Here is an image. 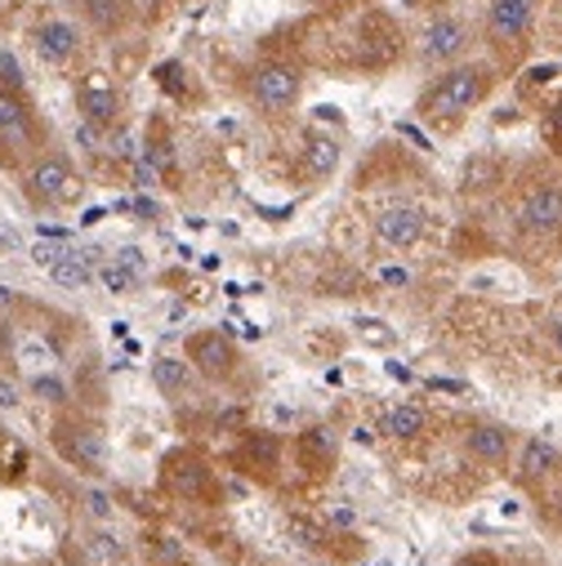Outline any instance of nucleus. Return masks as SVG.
<instances>
[{"label": "nucleus", "instance_id": "nucleus-1", "mask_svg": "<svg viewBox=\"0 0 562 566\" xmlns=\"http://www.w3.org/2000/svg\"><path fill=\"white\" fill-rule=\"evenodd\" d=\"M496 90V67L491 63H451L425 94H419L415 112L429 125H456L473 107H482Z\"/></svg>", "mask_w": 562, "mask_h": 566}, {"label": "nucleus", "instance_id": "nucleus-2", "mask_svg": "<svg viewBox=\"0 0 562 566\" xmlns=\"http://www.w3.org/2000/svg\"><path fill=\"white\" fill-rule=\"evenodd\" d=\"M246 94L263 116H287L304 98V72L287 59H263V63L250 67Z\"/></svg>", "mask_w": 562, "mask_h": 566}, {"label": "nucleus", "instance_id": "nucleus-3", "mask_svg": "<svg viewBox=\"0 0 562 566\" xmlns=\"http://www.w3.org/2000/svg\"><path fill=\"white\" fill-rule=\"evenodd\" d=\"M23 192L37 210H59V206H72L81 197V179H76V170L63 153H37L28 161Z\"/></svg>", "mask_w": 562, "mask_h": 566}, {"label": "nucleus", "instance_id": "nucleus-4", "mask_svg": "<svg viewBox=\"0 0 562 566\" xmlns=\"http://www.w3.org/2000/svg\"><path fill=\"white\" fill-rule=\"evenodd\" d=\"M535 14H540V0H487V41L496 54L513 59L527 50L531 32H535Z\"/></svg>", "mask_w": 562, "mask_h": 566}, {"label": "nucleus", "instance_id": "nucleus-5", "mask_svg": "<svg viewBox=\"0 0 562 566\" xmlns=\"http://www.w3.org/2000/svg\"><path fill=\"white\" fill-rule=\"evenodd\" d=\"M37 144H41V125H37L28 98L19 90L0 85V157L10 166H23L37 157Z\"/></svg>", "mask_w": 562, "mask_h": 566}, {"label": "nucleus", "instance_id": "nucleus-6", "mask_svg": "<svg viewBox=\"0 0 562 566\" xmlns=\"http://www.w3.org/2000/svg\"><path fill=\"white\" fill-rule=\"evenodd\" d=\"M54 447L59 455L72 464V469H85V473H98L107 464V438L94 419L85 415H72V419H59L54 423Z\"/></svg>", "mask_w": 562, "mask_h": 566}, {"label": "nucleus", "instance_id": "nucleus-7", "mask_svg": "<svg viewBox=\"0 0 562 566\" xmlns=\"http://www.w3.org/2000/svg\"><path fill=\"white\" fill-rule=\"evenodd\" d=\"M469 45H473V28L456 14H438L425 28V36H419V59H425L429 67H451L469 54Z\"/></svg>", "mask_w": 562, "mask_h": 566}, {"label": "nucleus", "instance_id": "nucleus-8", "mask_svg": "<svg viewBox=\"0 0 562 566\" xmlns=\"http://www.w3.org/2000/svg\"><path fill=\"white\" fill-rule=\"evenodd\" d=\"M188 366L210 384H228L237 375L241 357L223 331H197V335H188Z\"/></svg>", "mask_w": 562, "mask_h": 566}, {"label": "nucleus", "instance_id": "nucleus-9", "mask_svg": "<svg viewBox=\"0 0 562 566\" xmlns=\"http://www.w3.org/2000/svg\"><path fill=\"white\" fill-rule=\"evenodd\" d=\"M76 112L85 125H98V129H112L121 120V90L112 85L107 72H85L76 81Z\"/></svg>", "mask_w": 562, "mask_h": 566}, {"label": "nucleus", "instance_id": "nucleus-10", "mask_svg": "<svg viewBox=\"0 0 562 566\" xmlns=\"http://www.w3.org/2000/svg\"><path fill=\"white\" fill-rule=\"evenodd\" d=\"M81 28L72 23V19H45V23H37L32 28V50H37V59L41 63H50V67H67L76 54H81Z\"/></svg>", "mask_w": 562, "mask_h": 566}, {"label": "nucleus", "instance_id": "nucleus-11", "mask_svg": "<svg viewBox=\"0 0 562 566\" xmlns=\"http://www.w3.org/2000/svg\"><path fill=\"white\" fill-rule=\"evenodd\" d=\"M425 210L419 206H388L375 214V237L388 245V250H415L419 241H425Z\"/></svg>", "mask_w": 562, "mask_h": 566}, {"label": "nucleus", "instance_id": "nucleus-12", "mask_svg": "<svg viewBox=\"0 0 562 566\" xmlns=\"http://www.w3.org/2000/svg\"><path fill=\"white\" fill-rule=\"evenodd\" d=\"M162 478H166V486H170L179 500H201V495L210 491V464H206V455H197V451H188V447L166 455Z\"/></svg>", "mask_w": 562, "mask_h": 566}, {"label": "nucleus", "instance_id": "nucleus-13", "mask_svg": "<svg viewBox=\"0 0 562 566\" xmlns=\"http://www.w3.org/2000/svg\"><path fill=\"white\" fill-rule=\"evenodd\" d=\"M465 451H469V460L500 469L513 455V433L504 429V423H473V429L465 433Z\"/></svg>", "mask_w": 562, "mask_h": 566}, {"label": "nucleus", "instance_id": "nucleus-14", "mask_svg": "<svg viewBox=\"0 0 562 566\" xmlns=\"http://www.w3.org/2000/svg\"><path fill=\"white\" fill-rule=\"evenodd\" d=\"M522 232H553L562 228V188H531L518 206Z\"/></svg>", "mask_w": 562, "mask_h": 566}, {"label": "nucleus", "instance_id": "nucleus-15", "mask_svg": "<svg viewBox=\"0 0 562 566\" xmlns=\"http://www.w3.org/2000/svg\"><path fill=\"white\" fill-rule=\"evenodd\" d=\"M340 161H344L340 138H331V134H309V138H304L300 170H304V179H309V184H322V179H331V175L340 170Z\"/></svg>", "mask_w": 562, "mask_h": 566}, {"label": "nucleus", "instance_id": "nucleus-16", "mask_svg": "<svg viewBox=\"0 0 562 566\" xmlns=\"http://www.w3.org/2000/svg\"><path fill=\"white\" fill-rule=\"evenodd\" d=\"M81 14L94 32L103 36H121L134 23V0H81Z\"/></svg>", "mask_w": 562, "mask_h": 566}, {"label": "nucleus", "instance_id": "nucleus-17", "mask_svg": "<svg viewBox=\"0 0 562 566\" xmlns=\"http://www.w3.org/2000/svg\"><path fill=\"white\" fill-rule=\"evenodd\" d=\"M379 429H384L393 442H419V438L429 433V410L419 406V401H397V406L384 415Z\"/></svg>", "mask_w": 562, "mask_h": 566}, {"label": "nucleus", "instance_id": "nucleus-18", "mask_svg": "<svg viewBox=\"0 0 562 566\" xmlns=\"http://www.w3.org/2000/svg\"><path fill=\"white\" fill-rule=\"evenodd\" d=\"M192 375L197 370L188 366V357H157L153 361V384L166 401H184L192 392Z\"/></svg>", "mask_w": 562, "mask_h": 566}, {"label": "nucleus", "instance_id": "nucleus-19", "mask_svg": "<svg viewBox=\"0 0 562 566\" xmlns=\"http://www.w3.org/2000/svg\"><path fill=\"white\" fill-rule=\"evenodd\" d=\"M237 464H246V473H259V478H272L277 473V438L268 433H250Z\"/></svg>", "mask_w": 562, "mask_h": 566}, {"label": "nucleus", "instance_id": "nucleus-20", "mask_svg": "<svg viewBox=\"0 0 562 566\" xmlns=\"http://www.w3.org/2000/svg\"><path fill=\"white\" fill-rule=\"evenodd\" d=\"M553 469H558V451H553L549 442L531 438V442L522 447V455H518V482H540V478H549Z\"/></svg>", "mask_w": 562, "mask_h": 566}, {"label": "nucleus", "instance_id": "nucleus-21", "mask_svg": "<svg viewBox=\"0 0 562 566\" xmlns=\"http://www.w3.org/2000/svg\"><path fill=\"white\" fill-rule=\"evenodd\" d=\"M45 272H50V281H59V286H67V291H85L90 281H94V268H90L85 250H67V254H63L59 263H50Z\"/></svg>", "mask_w": 562, "mask_h": 566}, {"label": "nucleus", "instance_id": "nucleus-22", "mask_svg": "<svg viewBox=\"0 0 562 566\" xmlns=\"http://www.w3.org/2000/svg\"><path fill=\"white\" fill-rule=\"evenodd\" d=\"M335 433L331 429H309V433H300V455H304V464L313 469V473H322V469H331L335 464Z\"/></svg>", "mask_w": 562, "mask_h": 566}, {"label": "nucleus", "instance_id": "nucleus-23", "mask_svg": "<svg viewBox=\"0 0 562 566\" xmlns=\"http://www.w3.org/2000/svg\"><path fill=\"white\" fill-rule=\"evenodd\" d=\"M103 286H107V295H134L138 286H144V272H134V268H125L121 259H112V263H103L98 272H94Z\"/></svg>", "mask_w": 562, "mask_h": 566}, {"label": "nucleus", "instance_id": "nucleus-24", "mask_svg": "<svg viewBox=\"0 0 562 566\" xmlns=\"http://www.w3.org/2000/svg\"><path fill=\"white\" fill-rule=\"evenodd\" d=\"M496 184H500V166H496V161H473V166H465V188L487 192V188H496Z\"/></svg>", "mask_w": 562, "mask_h": 566}, {"label": "nucleus", "instance_id": "nucleus-25", "mask_svg": "<svg viewBox=\"0 0 562 566\" xmlns=\"http://www.w3.org/2000/svg\"><path fill=\"white\" fill-rule=\"evenodd\" d=\"M32 388H37V397H41V401H50V406H63V401H67V384H63V379H54V375H37V379H32Z\"/></svg>", "mask_w": 562, "mask_h": 566}, {"label": "nucleus", "instance_id": "nucleus-26", "mask_svg": "<svg viewBox=\"0 0 562 566\" xmlns=\"http://www.w3.org/2000/svg\"><path fill=\"white\" fill-rule=\"evenodd\" d=\"M291 535H295L304 548H326V535H322L309 517H291Z\"/></svg>", "mask_w": 562, "mask_h": 566}, {"label": "nucleus", "instance_id": "nucleus-27", "mask_svg": "<svg viewBox=\"0 0 562 566\" xmlns=\"http://www.w3.org/2000/svg\"><path fill=\"white\" fill-rule=\"evenodd\" d=\"M544 134H549V144L562 153V98L549 103V112H544Z\"/></svg>", "mask_w": 562, "mask_h": 566}, {"label": "nucleus", "instance_id": "nucleus-28", "mask_svg": "<svg viewBox=\"0 0 562 566\" xmlns=\"http://www.w3.org/2000/svg\"><path fill=\"white\" fill-rule=\"evenodd\" d=\"M357 335H362L366 344H379V348L393 344V331H384V322H357Z\"/></svg>", "mask_w": 562, "mask_h": 566}, {"label": "nucleus", "instance_id": "nucleus-29", "mask_svg": "<svg viewBox=\"0 0 562 566\" xmlns=\"http://www.w3.org/2000/svg\"><path fill=\"white\" fill-rule=\"evenodd\" d=\"M67 250H72V245H63V241H59V245H45V241H41V245L32 250V259H37L41 268H50V263H59V259H63Z\"/></svg>", "mask_w": 562, "mask_h": 566}, {"label": "nucleus", "instance_id": "nucleus-30", "mask_svg": "<svg viewBox=\"0 0 562 566\" xmlns=\"http://www.w3.org/2000/svg\"><path fill=\"white\" fill-rule=\"evenodd\" d=\"M90 548H94V557H103V562H121V557H125V548H121V544H112L107 535H94V544H90Z\"/></svg>", "mask_w": 562, "mask_h": 566}, {"label": "nucleus", "instance_id": "nucleus-31", "mask_svg": "<svg viewBox=\"0 0 562 566\" xmlns=\"http://www.w3.org/2000/svg\"><path fill=\"white\" fill-rule=\"evenodd\" d=\"M23 397H19V384H10L6 375H0V406H6V410H14Z\"/></svg>", "mask_w": 562, "mask_h": 566}, {"label": "nucleus", "instance_id": "nucleus-32", "mask_svg": "<svg viewBox=\"0 0 562 566\" xmlns=\"http://www.w3.org/2000/svg\"><path fill=\"white\" fill-rule=\"evenodd\" d=\"M456 566H500V557H496V553H482V548H478V553H465V557H460Z\"/></svg>", "mask_w": 562, "mask_h": 566}, {"label": "nucleus", "instance_id": "nucleus-33", "mask_svg": "<svg viewBox=\"0 0 562 566\" xmlns=\"http://www.w3.org/2000/svg\"><path fill=\"white\" fill-rule=\"evenodd\" d=\"M85 504H90V513H94V517H107V513H112V504H107V495H103V491H90V495H85Z\"/></svg>", "mask_w": 562, "mask_h": 566}, {"label": "nucleus", "instance_id": "nucleus-34", "mask_svg": "<svg viewBox=\"0 0 562 566\" xmlns=\"http://www.w3.org/2000/svg\"><path fill=\"white\" fill-rule=\"evenodd\" d=\"M379 276L388 281V286H406V268H384Z\"/></svg>", "mask_w": 562, "mask_h": 566}, {"label": "nucleus", "instance_id": "nucleus-35", "mask_svg": "<svg viewBox=\"0 0 562 566\" xmlns=\"http://www.w3.org/2000/svg\"><path fill=\"white\" fill-rule=\"evenodd\" d=\"M429 388H443V392H465V384H456V379H429Z\"/></svg>", "mask_w": 562, "mask_h": 566}, {"label": "nucleus", "instance_id": "nucleus-36", "mask_svg": "<svg viewBox=\"0 0 562 566\" xmlns=\"http://www.w3.org/2000/svg\"><path fill=\"white\" fill-rule=\"evenodd\" d=\"M19 304V295L14 291H6V286H0V308H14Z\"/></svg>", "mask_w": 562, "mask_h": 566}, {"label": "nucleus", "instance_id": "nucleus-37", "mask_svg": "<svg viewBox=\"0 0 562 566\" xmlns=\"http://www.w3.org/2000/svg\"><path fill=\"white\" fill-rule=\"evenodd\" d=\"M549 335H553V348H558V353H562V317H558V322H553V331H549Z\"/></svg>", "mask_w": 562, "mask_h": 566}, {"label": "nucleus", "instance_id": "nucleus-38", "mask_svg": "<svg viewBox=\"0 0 562 566\" xmlns=\"http://www.w3.org/2000/svg\"><path fill=\"white\" fill-rule=\"evenodd\" d=\"M331 10H348V6H362V0H326Z\"/></svg>", "mask_w": 562, "mask_h": 566}]
</instances>
